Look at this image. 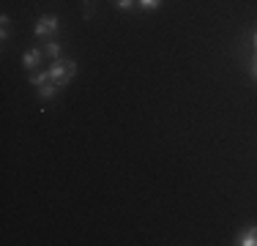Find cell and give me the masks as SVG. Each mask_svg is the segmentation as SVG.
I'll use <instances>...</instances> for the list:
<instances>
[{
  "label": "cell",
  "instance_id": "1",
  "mask_svg": "<svg viewBox=\"0 0 257 246\" xmlns=\"http://www.w3.org/2000/svg\"><path fill=\"white\" fill-rule=\"evenodd\" d=\"M74 74H77V63L69 58H55V63L50 66V79L58 82L60 88H66V85L74 79Z\"/></svg>",
  "mask_w": 257,
  "mask_h": 246
},
{
  "label": "cell",
  "instance_id": "10",
  "mask_svg": "<svg viewBox=\"0 0 257 246\" xmlns=\"http://www.w3.org/2000/svg\"><path fill=\"white\" fill-rule=\"evenodd\" d=\"M134 3H137V0H115V6H118V9H126V11L132 9Z\"/></svg>",
  "mask_w": 257,
  "mask_h": 246
},
{
  "label": "cell",
  "instance_id": "4",
  "mask_svg": "<svg viewBox=\"0 0 257 246\" xmlns=\"http://www.w3.org/2000/svg\"><path fill=\"white\" fill-rule=\"evenodd\" d=\"M39 63H41V49H39V47L28 49L25 58H22V66H25L28 71H36V66H39Z\"/></svg>",
  "mask_w": 257,
  "mask_h": 246
},
{
  "label": "cell",
  "instance_id": "11",
  "mask_svg": "<svg viewBox=\"0 0 257 246\" xmlns=\"http://www.w3.org/2000/svg\"><path fill=\"white\" fill-rule=\"evenodd\" d=\"M249 74H252V79H257V55L252 58V63H249Z\"/></svg>",
  "mask_w": 257,
  "mask_h": 246
},
{
  "label": "cell",
  "instance_id": "9",
  "mask_svg": "<svg viewBox=\"0 0 257 246\" xmlns=\"http://www.w3.org/2000/svg\"><path fill=\"white\" fill-rule=\"evenodd\" d=\"M9 39V17H0V41H6Z\"/></svg>",
  "mask_w": 257,
  "mask_h": 246
},
{
  "label": "cell",
  "instance_id": "2",
  "mask_svg": "<svg viewBox=\"0 0 257 246\" xmlns=\"http://www.w3.org/2000/svg\"><path fill=\"white\" fill-rule=\"evenodd\" d=\"M58 30H60V20H58V17H55V14H44V17H39L33 33L36 36H52V33H58Z\"/></svg>",
  "mask_w": 257,
  "mask_h": 246
},
{
  "label": "cell",
  "instance_id": "8",
  "mask_svg": "<svg viewBox=\"0 0 257 246\" xmlns=\"http://www.w3.org/2000/svg\"><path fill=\"white\" fill-rule=\"evenodd\" d=\"M47 55H52V58H60V44L55 39L47 41Z\"/></svg>",
  "mask_w": 257,
  "mask_h": 246
},
{
  "label": "cell",
  "instance_id": "12",
  "mask_svg": "<svg viewBox=\"0 0 257 246\" xmlns=\"http://www.w3.org/2000/svg\"><path fill=\"white\" fill-rule=\"evenodd\" d=\"M252 44H254V49H257V30H254V36H252Z\"/></svg>",
  "mask_w": 257,
  "mask_h": 246
},
{
  "label": "cell",
  "instance_id": "3",
  "mask_svg": "<svg viewBox=\"0 0 257 246\" xmlns=\"http://www.w3.org/2000/svg\"><path fill=\"white\" fill-rule=\"evenodd\" d=\"M235 243L238 246H257V224H252V227H246V230L238 232Z\"/></svg>",
  "mask_w": 257,
  "mask_h": 246
},
{
  "label": "cell",
  "instance_id": "7",
  "mask_svg": "<svg viewBox=\"0 0 257 246\" xmlns=\"http://www.w3.org/2000/svg\"><path fill=\"white\" fill-rule=\"evenodd\" d=\"M137 6L145 9V11H156L159 6H162V0H137Z\"/></svg>",
  "mask_w": 257,
  "mask_h": 246
},
{
  "label": "cell",
  "instance_id": "5",
  "mask_svg": "<svg viewBox=\"0 0 257 246\" xmlns=\"http://www.w3.org/2000/svg\"><path fill=\"white\" fill-rule=\"evenodd\" d=\"M36 90H39V98H52V96L60 90V85H58V82H52V79H47V82H44V85H39Z\"/></svg>",
  "mask_w": 257,
  "mask_h": 246
},
{
  "label": "cell",
  "instance_id": "6",
  "mask_svg": "<svg viewBox=\"0 0 257 246\" xmlns=\"http://www.w3.org/2000/svg\"><path fill=\"white\" fill-rule=\"evenodd\" d=\"M47 79H50V71H30V82L39 88V85H44Z\"/></svg>",
  "mask_w": 257,
  "mask_h": 246
}]
</instances>
